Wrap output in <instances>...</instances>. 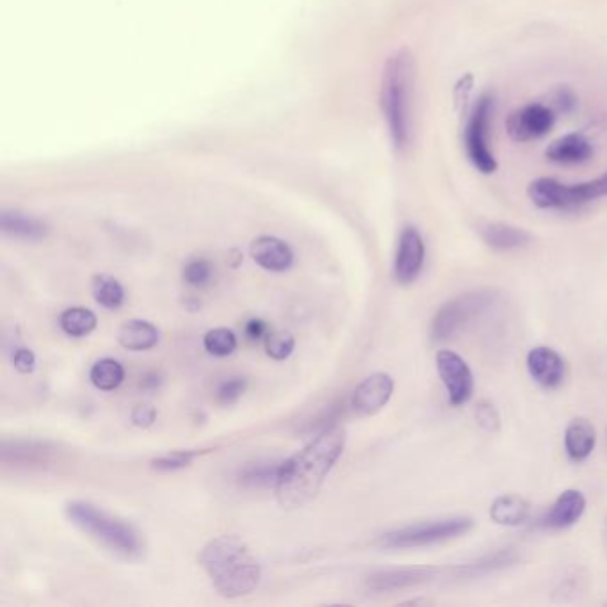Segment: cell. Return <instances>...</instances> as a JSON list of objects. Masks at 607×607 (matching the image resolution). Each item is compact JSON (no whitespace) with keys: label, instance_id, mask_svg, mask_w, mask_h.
I'll return each mask as SVG.
<instances>
[{"label":"cell","instance_id":"d6986e66","mask_svg":"<svg viewBox=\"0 0 607 607\" xmlns=\"http://www.w3.org/2000/svg\"><path fill=\"white\" fill-rule=\"evenodd\" d=\"M597 446V431L588 419H574L565 429V451L570 460L584 462Z\"/></svg>","mask_w":607,"mask_h":607},{"label":"cell","instance_id":"f1b7e54d","mask_svg":"<svg viewBox=\"0 0 607 607\" xmlns=\"http://www.w3.org/2000/svg\"><path fill=\"white\" fill-rule=\"evenodd\" d=\"M282 463H259V465H251L244 470L243 483L250 486H268L276 485L278 472H280Z\"/></svg>","mask_w":607,"mask_h":607},{"label":"cell","instance_id":"4fadbf2b","mask_svg":"<svg viewBox=\"0 0 607 607\" xmlns=\"http://www.w3.org/2000/svg\"><path fill=\"white\" fill-rule=\"evenodd\" d=\"M444 574L442 568H396L371 575L367 579V588L374 593H390V591L410 590L422 584L437 581Z\"/></svg>","mask_w":607,"mask_h":607},{"label":"cell","instance_id":"9c48e42d","mask_svg":"<svg viewBox=\"0 0 607 607\" xmlns=\"http://www.w3.org/2000/svg\"><path fill=\"white\" fill-rule=\"evenodd\" d=\"M437 371L446 387L449 403L453 406L467 405L474 394V374L463 357L451 349H440Z\"/></svg>","mask_w":607,"mask_h":607},{"label":"cell","instance_id":"5b68a950","mask_svg":"<svg viewBox=\"0 0 607 607\" xmlns=\"http://www.w3.org/2000/svg\"><path fill=\"white\" fill-rule=\"evenodd\" d=\"M472 527H474V520L465 515L435 518V520H426V522L410 524V526L389 531L376 540V545L387 551L428 547V545L449 542L454 538L467 535Z\"/></svg>","mask_w":607,"mask_h":607},{"label":"cell","instance_id":"44dd1931","mask_svg":"<svg viewBox=\"0 0 607 607\" xmlns=\"http://www.w3.org/2000/svg\"><path fill=\"white\" fill-rule=\"evenodd\" d=\"M0 228L4 234L24 239V241H40L49 235V227L40 219L27 216L17 211H2Z\"/></svg>","mask_w":607,"mask_h":607},{"label":"cell","instance_id":"d590c367","mask_svg":"<svg viewBox=\"0 0 607 607\" xmlns=\"http://www.w3.org/2000/svg\"><path fill=\"white\" fill-rule=\"evenodd\" d=\"M244 335L251 342L266 339L269 335L268 324L264 323L262 319H250L248 323L244 324Z\"/></svg>","mask_w":607,"mask_h":607},{"label":"cell","instance_id":"52a82bcc","mask_svg":"<svg viewBox=\"0 0 607 607\" xmlns=\"http://www.w3.org/2000/svg\"><path fill=\"white\" fill-rule=\"evenodd\" d=\"M527 196L543 211H574L600 198H607V171L597 179L579 184L538 179L527 187Z\"/></svg>","mask_w":607,"mask_h":607},{"label":"cell","instance_id":"8992f818","mask_svg":"<svg viewBox=\"0 0 607 607\" xmlns=\"http://www.w3.org/2000/svg\"><path fill=\"white\" fill-rule=\"evenodd\" d=\"M501 298V291L494 287H481L465 292L438 308L431 321V339L435 342L454 339L474 319L486 314Z\"/></svg>","mask_w":607,"mask_h":607},{"label":"cell","instance_id":"ba28073f","mask_svg":"<svg viewBox=\"0 0 607 607\" xmlns=\"http://www.w3.org/2000/svg\"><path fill=\"white\" fill-rule=\"evenodd\" d=\"M494 113V98L483 95L470 114L467 129H465V146L470 162L476 170L490 175L497 170V161L488 145V127Z\"/></svg>","mask_w":607,"mask_h":607},{"label":"cell","instance_id":"277c9868","mask_svg":"<svg viewBox=\"0 0 607 607\" xmlns=\"http://www.w3.org/2000/svg\"><path fill=\"white\" fill-rule=\"evenodd\" d=\"M66 517L84 535L106 547L118 558L136 561L145 554V540L136 527L122 518L98 508L88 501H72L66 504Z\"/></svg>","mask_w":607,"mask_h":607},{"label":"cell","instance_id":"83f0119b","mask_svg":"<svg viewBox=\"0 0 607 607\" xmlns=\"http://www.w3.org/2000/svg\"><path fill=\"white\" fill-rule=\"evenodd\" d=\"M182 275H184L187 285H191L195 289H202L211 284L212 278H214V268L207 259H193L184 266Z\"/></svg>","mask_w":607,"mask_h":607},{"label":"cell","instance_id":"cb8c5ba5","mask_svg":"<svg viewBox=\"0 0 607 607\" xmlns=\"http://www.w3.org/2000/svg\"><path fill=\"white\" fill-rule=\"evenodd\" d=\"M98 319L90 308L72 307L66 308L59 317L61 330L73 339L88 337L97 328Z\"/></svg>","mask_w":607,"mask_h":607},{"label":"cell","instance_id":"e0dca14e","mask_svg":"<svg viewBox=\"0 0 607 607\" xmlns=\"http://www.w3.org/2000/svg\"><path fill=\"white\" fill-rule=\"evenodd\" d=\"M586 511V497L583 492L568 488L552 504L551 510L543 517L542 526L552 531H561L575 526Z\"/></svg>","mask_w":607,"mask_h":607},{"label":"cell","instance_id":"ac0fdd59","mask_svg":"<svg viewBox=\"0 0 607 607\" xmlns=\"http://www.w3.org/2000/svg\"><path fill=\"white\" fill-rule=\"evenodd\" d=\"M479 235L488 248L495 251H513L526 248L533 241V235L520 227H513L508 223H481Z\"/></svg>","mask_w":607,"mask_h":607},{"label":"cell","instance_id":"d6a6232c","mask_svg":"<svg viewBox=\"0 0 607 607\" xmlns=\"http://www.w3.org/2000/svg\"><path fill=\"white\" fill-rule=\"evenodd\" d=\"M476 421L486 433H497L501 429V415L490 401H481L476 406Z\"/></svg>","mask_w":607,"mask_h":607},{"label":"cell","instance_id":"5bb4252c","mask_svg":"<svg viewBox=\"0 0 607 607\" xmlns=\"http://www.w3.org/2000/svg\"><path fill=\"white\" fill-rule=\"evenodd\" d=\"M394 394V378L387 373H374L360 381L351 406L358 415H374L389 405L390 397Z\"/></svg>","mask_w":607,"mask_h":607},{"label":"cell","instance_id":"1f68e13d","mask_svg":"<svg viewBox=\"0 0 607 607\" xmlns=\"http://www.w3.org/2000/svg\"><path fill=\"white\" fill-rule=\"evenodd\" d=\"M246 389H248V381L244 380V378H239V376H235V378L223 381V383L219 385L216 396H218L219 403H223V405H234L235 401H239V399L244 396Z\"/></svg>","mask_w":607,"mask_h":607},{"label":"cell","instance_id":"7c38bea8","mask_svg":"<svg viewBox=\"0 0 607 607\" xmlns=\"http://www.w3.org/2000/svg\"><path fill=\"white\" fill-rule=\"evenodd\" d=\"M527 373L543 389H559L567 378V362L556 349L536 346L527 353Z\"/></svg>","mask_w":607,"mask_h":607},{"label":"cell","instance_id":"484cf974","mask_svg":"<svg viewBox=\"0 0 607 607\" xmlns=\"http://www.w3.org/2000/svg\"><path fill=\"white\" fill-rule=\"evenodd\" d=\"M90 380L98 390L111 392L122 385L125 380V369L114 358H102L91 367Z\"/></svg>","mask_w":607,"mask_h":607},{"label":"cell","instance_id":"7a4b0ae2","mask_svg":"<svg viewBox=\"0 0 607 607\" xmlns=\"http://www.w3.org/2000/svg\"><path fill=\"white\" fill-rule=\"evenodd\" d=\"M200 563L214 588L227 599L248 595L260 581L259 561L237 535L218 536L207 543Z\"/></svg>","mask_w":607,"mask_h":607},{"label":"cell","instance_id":"836d02e7","mask_svg":"<svg viewBox=\"0 0 607 607\" xmlns=\"http://www.w3.org/2000/svg\"><path fill=\"white\" fill-rule=\"evenodd\" d=\"M155 419H157V410H155L154 406L146 405V403L134 406V410L130 413V421H132L134 426H138V428H150L154 424Z\"/></svg>","mask_w":607,"mask_h":607},{"label":"cell","instance_id":"30bf717a","mask_svg":"<svg viewBox=\"0 0 607 607\" xmlns=\"http://www.w3.org/2000/svg\"><path fill=\"white\" fill-rule=\"evenodd\" d=\"M426 260V244L421 232L415 227H406L401 232L394 260V278L397 284L410 285L419 278Z\"/></svg>","mask_w":607,"mask_h":607},{"label":"cell","instance_id":"9a60e30c","mask_svg":"<svg viewBox=\"0 0 607 607\" xmlns=\"http://www.w3.org/2000/svg\"><path fill=\"white\" fill-rule=\"evenodd\" d=\"M250 255L251 259L257 262V266L271 273H284L294 264V251L291 246L273 235L257 237L250 244Z\"/></svg>","mask_w":607,"mask_h":607},{"label":"cell","instance_id":"2e32d148","mask_svg":"<svg viewBox=\"0 0 607 607\" xmlns=\"http://www.w3.org/2000/svg\"><path fill=\"white\" fill-rule=\"evenodd\" d=\"M517 561L518 554L513 549H499V551L490 552L481 558L472 559L469 563L449 568L447 572L456 581H472V579H481L486 575L501 572L504 568L513 567Z\"/></svg>","mask_w":607,"mask_h":607},{"label":"cell","instance_id":"d4e9b609","mask_svg":"<svg viewBox=\"0 0 607 607\" xmlns=\"http://www.w3.org/2000/svg\"><path fill=\"white\" fill-rule=\"evenodd\" d=\"M91 292L98 305L107 310H118L125 303V289L114 276H95L91 282Z\"/></svg>","mask_w":607,"mask_h":607},{"label":"cell","instance_id":"4dcf8cb0","mask_svg":"<svg viewBox=\"0 0 607 607\" xmlns=\"http://www.w3.org/2000/svg\"><path fill=\"white\" fill-rule=\"evenodd\" d=\"M264 342H266V353L278 362L291 357L296 346V340L289 332H269Z\"/></svg>","mask_w":607,"mask_h":607},{"label":"cell","instance_id":"6da1fadb","mask_svg":"<svg viewBox=\"0 0 607 607\" xmlns=\"http://www.w3.org/2000/svg\"><path fill=\"white\" fill-rule=\"evenodd\" d=\"M346 447V429L324 428L300 453L280 465L276 479V501L284 510H298L316 499L324 479L339 462Z\"/></svg>","mask_w":607,"mask_h":607},{"label":"cell","instance_id":"603a6c76","mask_svg":"<svg viewBox=\"0 0 607 607\" xmlns=\"http://www.w3.org/2000/svg\"><path fill=\"white\" fill-rule=\"evenodd\" d=\"M545 155L551 161L559 164H581L586 162L593 155L590 141L579 136V134H567L563 138L556 139L545 150Z\"/></svg>","mask_w":607,"mask_h":607},{"label":"cell","instance_id":"8fae6325","mask_svg":"<svg viewBox=\"0 0 607 607\" xmlns=\"http://www.w3.org/2000/svg\"><path fill=\"white\" fill-rule=\"evenodd\" d=\"M556 116L543 104H529V106L520 107L517 111L508 116L506 120V130L510 138L518 143L524 141H533V139L542 138L554 125Z\"/></svg>","mask_w":607,"mask_h":607},{"label":"cell","instance_id":"f546056e","mask_svg":"<svg viewBox=\"0 0 607 607\" xmlns=\"http://www.w3.org/2000/svg\"><path fill=\"white\" fill-rule=\"evenodd\" d=\"M209 453V451H198V449H191V451H175V453L164 454L161 458H155L152 460V467L155 470H162V472H173V470L186 469L189 467L195 458L202 456V454Z\"/></svg>","mask_w":607,"mask_h":607},{"label":"cell","instance_id":"ffe728a7","mask_svg":"<svg viewBox=\"0 0 607 607\" xmlns=\"http://www.w3.org/2000/svg\"><path fill=\"white\" fill-rule=\"evenodd\" d=\"M529 515H531V506L520 495H499L490 506V518L497 526H522V524H526Z\"/></svg>","mask_w":607,"mask_h":607},{"label":"cell","instance_id":"7402d4cb","mask_svg":"<svg viewBox=\"0 0 607 607\" xmlns=\"http://www.w3.org/2000/svg\"><path fill=\"white\" fill-rule=\"evenodd\" d=\"M161 333L148 321L143 319H130L123 323L120 332H118V342L120 346L129 351H148L159 344Z\"/></svg>","mask_w":607,"mask_h":607},{"label":"cell","instance_id":"4316f807","mask_svg":"<svg viewBox=\"0 0 607 607\" xmlns=\"http://www.w3.org/2000/svg\"><path fill=\"white\" fill-rule=\"evenodd\" d=\"M203 348L212 357H230L237 349V337L228 328H216V330L205 333Z\"/></svg>","mask_w":607,"mask_h":607},{"label":"cell","instance_id":"e575fe53","mask_svg":"<svg viewBox=\"0 0 607 607\" xmlns=\"http://www.w3.org/2000/svg\"><path fill=\"white\" fill-rule=\"evenodd\" d=\"M13 365L18 373L31 374L36 369V357L29 348H17L13 351Z\"/></svg>","mask_w":607,"mask_h":607},{"label":"cell","instance_id":"3957f363","mask_svg":"<svg viewBox=\"0 0 607 607\" xmlns=\"http://www.w3.org/2000/svg\"><path fill=\"white\" fill-rule=\"evenodd\" d=\"M413 84L415 65L406 49L387 59L381 77V111L387 120L390 138L396 148H406L412 139Z\"/></svg>","mask_w":607,"mask_h":607}]
</instances>
